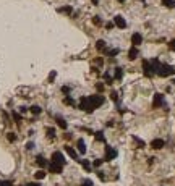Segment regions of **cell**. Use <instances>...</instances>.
Wrapping results in <instances>:
<instances>
[{
  "mask_svg": "<svg viewBox=\"0 0 175 186\" xmlns=\"http://www.w3.org/2000/svg\"><path fill=\"white\" fill-rule=\"evenodd\" d=\"M156 75H159L160 78H167V76H172L175 75V68L172 65H167V63H160L159 70H157V73Z\"/></svg>",
  "mask_w": 175,
  "mask_h": 186,
  "instance_id": "cell-1",
  "label": "cell"
},
{
  "mask_svg": "<svg viewBox=\"0 0 175 186\" xmlns=\"http://www.w3.org/2000/svg\"><path fill=\"white\" fill-rule=\"evenodd\" d=\"M80 110L86 112V113H92L94 112V107L91 105V102L88 97H81V101H80Z\"/></svg>",
  "mask_w": 175,
  "mask_h": 186,
  "instance_id": "cell-2",
  "label": "cell"
},
{
  "mask_svg": "<svg viewBox=\"0 0 175 186\" xmlns=\"http://www.w3.org/2000/svg\"><path fill=\"white\" fill-rule=\"evenodd\" d=\"M143 73H144L146 78H152V76L156 75L154 68H152V65H151L149 60H143Z\"/></svg>",
  "mask_w": 175,
  "mask_h": 186,
  "instance_id": "cell-3",
  "label": "cell"
},
{
  "mask_svg": "<svg viewBox=\"0 0 175 186\" xmlns=\"http://www.w3.org/2000/svg\"><path fill=\"white\" fill-rule=\"evenodd\" d=\"M88 99H89L91 105L94 107V109H99V107L102 105V104H104V97L99 96V94H96V96H89Z\"/></svg>",
  "mask_w": 175,
  "mask_h": 186,
  "instance_id": "cell-4",
  "label": "cell"
},
{
  "mask_svg": "<svg viewBox=\"0 0 175 186\" xmlns=\"http://www.w3.org/2000/svg\"><path fill=\"white\" fill-rule=\"evenodd\" d=\"M52 162H54V163H59V165H65V157H63V154H62L60 151H55L54 154H52Z\"/></svg>",
  "mask_w": 175,
  "mask_h": 186,
  "instance_id": "cell-5",
  "label": "cell"
},
{
  "mask_svg": "<svg viewBox=\"0 0 175 186\" xmlns=\"http://www.w3.org/2000/svg\"><path fill=\"white\" fill-rule=\"evenodd\" d=\"M165 101L162 94H154V99H152V109H159V107H164Z\"/></svg>",
  "mask_w": 175,
  "mask_h": 186,
  "instance_id": "cell-6",
  "label": "cell"
},
{
  "mask_svg": "<svg viewBox=\"0 0 175 186\" xmlns=\"http://www.w3.org/2000/svg\"><path fill=\"white\" fill-rule=\"evenodd\" d=\"M115 157H117V151L115 149H112V147H105V157H104V162L107 160H114Z\"/></svg>",
  "mask_w": 175,
  "mask_h": 186,
  "instance_id": "cell-7",
  "label": "cell"
},
{
  "mask_svg": "<svg viewBox=\"0 0 175 186\" xmlns=\"http://www.w3.org/2000/svg\"><path fill=\"white\" fill-rule=\"evenodd\" d=\"M114 24L117 26V28H120V29H125V28H126V21H125V18H123V16L117 15V16L114 18Z\"/></svg>",
  "mask_w": 175,
  "mask_h": 186,
  "instance_id": "cell-8",
  "label": "cell"
},
{
  "mask_svg": "<svg viewBox=\"0 0 175 186\" xmlns=\"http://www.w3.org/2000/svg\"><path fill=\"white\" fill-rule=\"evenodd\" d=\"M164 146H165V141H164V139H159V138H156V139H152V141H151V147H152V149H156V151L162 149Z\"/></svg>",
  "mask_w": 175,
  "mask_h": 186,
  "instance_id": "cell-9",
  "label": "cell"
},
{
  "mask_svg": "<svg viewBox=\"0 0 175 186\" xmlns=\"http://www.w3.org/2000/svg\"><path fill=\"white\" fill-rule=\"evenodd\" d=\"M49 171L50 173H55V175H57V173H62V170H63V167L62 165H59V163H54V162H49Z\"/></svg>",
  "mask_w": 175,
  "mask_h": 186,
  "instance_id": "cell-10",
  "label": "cell"
},
{
  "mask_svg": "<svg viewBox=\"0 0 175 186\" xmlns=\"http://www.w3.org/2000/svg\"><path fill=\"white\" fill-rule=\"evenodd\" d=\"M141 42H143V36H141L140 32H135V34L131 36V44H133V47H138Z\"/></svg>",
  "mask_w": 175,
  "mask_h": 186,
  "instance_id": "cell-11",
  "label": "cell"
},
{
  "mask_svg": "<svg viewBox=\"0 0 175 186\" xmlns=\"http://www.w3.org/2000/svg\"><path fill=\"white\" fill-rule=\"evenodd\" d=\"M65 151H67V154H68L73 160H78V152H76L71 146H65Z\"/></svg>",
  "mask_w": 175,
  "mask_h": 186,
  "instance_id": "cell-12",
  "label": "cell"
},
{
  "mask_svg": "<svg viewBox=\"0 0 175 186\" xmlns=\"http://www.w3.org/2000/svg\"><path fill=\"white\" fill-rule=\"evenodd\" d=\"M138 54H140V52H138V47H131L130 50H128V58H130V60H136V58H138Z\"/></svg>",
  "mask_w": 175,
  "mask_h": 186,
  "instance_id": "cell-13",
  "label": "cell"
},
{
  "mask_svg": "<svg viewBox=\"0 0 175 186\" xmlns=\"http://www.w3.org/2000/svg\"><path fill=\"white\" fill-rule=\"evenodd\" d=\"M76 147H78V152H80V154H85L86 152V144H85L83 139H78V141H76Z\"/></svg>",
  "mask_w": 175,
  "mask_h": 186,
  "instance_id": "cell-14",
  "label": "cell"
},
{
  "mask_svg": "<svg viewBox=\"0 0 175 186\" xmlns=\"http://www.w3.org/2000/svg\"><path fill=\"white\" fill-rule=\"evenodd\" d=\"M55 121H57V125L60 126L62 130H67V128H68V123H67L62 116H55Z\"/></svg>",
  "mask_w": 175,
  "mask_h": 186,
  "instance_id": "cell-15",
  "label": "cell"
},
{
  "mask_svg": "<svg viewBox=\"0 0 175 186\" xmlns=\"http://www.w3.org/2000/svg\"><path fill=\"white\" fill-rule=\"evenodd\" d=\"M36 163H37V165H39V167H42V168L49 165V162L45 160V159H44V157H42V156H37V157H36Z\"/></svg>",
  "mask_w": 175,
  "mask_h": 186,
  "instance_id": "cell-16",
  "label": "cell"
},
{
  "mask_svg": "<svg viewBox=\"0 0 175 186\" xmlns=\"http://www.w3.org/2000/svg\"><path fill=\"white\" fill-rule=\"evenodd\" d=\"M96 49L99 52H105V40H102V39L97 40V42H96Z\"/></svg>",
  "mask_w": 175,
  "mask_h": 186,
  "instance_id": "cell-17",
  "label": "cell"
},
{
  "mask_svg": "<svg viewBox=\"0 0 175 186\" xmlns=\"http://www.w3.org/2000/svg\"><path fill=\"white\" fill-rule=\"evenodd\" d=\"M57 11H59V13H67V15H70V13H73V8H71L70 5H67V7H62V8H57Z\"/></svg>",
  "mask_w": 175,
  "mask_h": 186,
  "instance_id": "cell-18",
  "label": "cell"
},
{
  "mask_svg": "<svg viewBox=\"0 0 175 186\" xmlns=\"http://www.w3.org/2000/svg\"><path fill=\"white\" fill-rule=\"evenodd\" d=\"M122 76H123V70H122V68H118V66H117V68H115V75H114V79H118V81H120V79H122Z\"/></svg>",
  "mask_w": 175,
  "mask_h": 186,
  "instance_id": "cell-19",
  "label": "cell"
},
{
  "mask_svg": "<svg viewBox=\"0 0 175 186\" xmlns=\"http://www.w3.org/2000/svg\"><path fill=\"white\" fill-rule=\"evenodd\" d=\"M162 5L167 8H175V0H162Z\"/></svg>",
  "mask_w": 175,
  "mask_h": 186,
  "instance_id": "cell-20",
  "label": "cell"
},
{
  "mask_svg": "<svg viewBox=\"0 0 175 186\" xmlns=\"http://www.w3.org/2000/svg\"><path fill=\"white\" fill-rule=\"evenodd\" d=\"M34 178H36V180H44V178H45V171L44 170H37L34 173Z\"/></svg>",
  "mask_w": 175,
  "mask_h": 186,
  "instance_id": "cell-21",
  "label": "cell"
},
{
  "mask_svg": "<svg viewBox=\"0 0 175 186\" xmlns=\"http://www.w3.org/2000/svg\"><path fill=\"white\" fill-rule=\"evenodd\" d=\"M94 138L97 139V141H100V142H104V141H105L104 133H102V131H97V133H94Z\"/></svg>",
  "mask_w": 175,
  "mask_h": 186,
  "instance_id": "cell-22",
  "label": "cell"
},
{
  "mask_svg": "<svg viewBox=\"0 0 175 186\" xmlns=\"http://www.w3.org/2000/svg\"><path fill=\"white\" fill-rule=\"evenodd\" d=\"M29 110H31V113H34V115H39L41 112H42V109H41L39 105H33Z\"/></svg>",
  "mask_w": 175,
  "mask_h": 186,
  "instance_id": "cell-23",
  "label": "cell"
},
{
  "mask_svg": "<svg viewBox=\"0 0 175 186\" xmlns=\"http://www.w3.org/2000/svg\"><path fill=\"white\" fill-rule=\"evenodd\" d=\"M11 116H13V120H15L16 123H20V121L23 120V116H21L20 113H18V112H13V113H11Z\"/></svg>",
  "mask_w": 175,
  "mask_h": 186,
  "instance_id": "cell-24",
  "label": "cell"
},
{
  "mask_svg": "<svg viewBox=\"0 0 175 186\" xmlns=\"http://www.w3.org/2000/svg\"><path fill=\"white\" fill-rule=\"evenodd\" d=\"M45 133H47V136H49L50 139H54V138H55V130H54V128H47Z\"/></svg>",
  "mask_w": 175,
  "mask_h": 186,
  "instance_id": "cell-25",
  "label": "cell"
},
{
  "mask_svg": "<svg viewBox=\"0 0 175 186\" xmlns=\"http://www.w3.org/2000/svg\"><path fill=\"white\" fill-rule=\"evenodd\" d=\"M7 139H8L10 142H15L16 141V134L15 133H7Z\"/></svg>",
  "mask_w": 175,
  "mask_h": 186,
  "instance_id": "cell-26",
  "label": "cell"
},
{
  "mask_svg": "<svg viewBox=\"0 0 175 186\" xmlns=\"http://www.w3.org/2000/svg\"><path fill=\"white\" fill-rule=\"evenodd\" d=\"M80 162H81V165L85 167V170H88V171L91 170V163H89V160H80Z\"/></svg>",
  "mask_w": 175,
  "mask_h": 186,
  "instance_id": "cell-27",
  "label": "cell"
},
{
  "mask_svg": "<svg viewBox=\"0 0 175 186\" xmlns=\"http://www.w3.org/2000/svg\"><path fill=\"white\" fill-rule=\"evenodd\" d=\"M118 52H120L118 49H114V50H105V54H107V55H110V57H115Z\"/></svg>",
  "mask_w": 175,
  "mask_h": 186,
  "instance_id": "cell-28",
  "label": "cell"
},
{
  "mask_svg": "<svg viewBox=\"0 0 175 186\" xmlns=\"http://www.w3.org/2000/svg\"><path fill=\"white\" fill-rule=\"evenodd\" d=\"M110 99H112L114 102H118V94H117L115 91H112V92H110Z\"/></svg>",
  "mask_w": 175,
  "mask_h": 186,
  "instance_id": "cell-29",
  "label": "cell"
},
{
  "mask_svg": "<svg viewBox=\"0 0 175 186\" xmlns=\"http://www.w3.org/2000/svg\"><path fill=\"white\" fill-rule=\"evenodd\" d=\"M92 23H94L96 26H100L102 24V20H100L99 16H94V18H92Z\"/></svg>",
  "mask_w": 175,
  "mask_h": 186,
  "instance_id": "cell-30",
  "label": "cell"
},
{
  "mask_svg": "<svg viewBox=\"0 0 175 186\" xmlns=\"http://www.w3.org/2000/svg\"><path fill=\"white\" fill-rule=\"evenodd\" d=\"M169 50L170 52H175V39H172L169 42Z\"/></svg>",
  "mask_w": 175,
  "mask_h": 186,
  "instance_id": "cell-31",
  "label": "cell"
},
{
  "mask_svg": "<svg viewBox=\"0 0 175 186\" xmlns=\"http://www.w3.org/2000/svg\"><path fill=\"white\" fill-rule=\"evenodd\" d=\"M67 105H75V101L71 99V97H65V101H63Z\"/></svg>",
  "mask_w": 175,
  "mask_h": 186,
  "instance_id": "cell-32",
  "label": "cell"
},
{
  "mask_svg": "<svg viewBox=\"0 0 175 186\" xmlns=\"http://www.w3.org/2000/svg\"><path fill=\"white\" fill-rule=\"evenodd\" d=\"M133 139H135V142H136V144H138V146H140V149H143V147H144V142L141 141V139H138L136 136H135V138H133Z\"/></svg>",
  "mask_w": 175,
  "mask_h": 186,
  "instance_id": "cell-33",
  "label": "cell"
},
{
  "mask_svg": "<svg viewBox=\"0 0 175 186\" xmlns=\"http://www.w3.org/2000/svg\"><path fill=\"white\" fill-rule=\"evenodd\" d=\"M102 163H104V159H96L92 165H94V167H100V165H102Z\"/></svg>",
  "mask_w": 175,
  "mask_h": 186,
  "instance_id": "cell-34",
  "label": "cell"
},
{
  "mask_svg": "<svg viewBox=\"0 0 175 186\" xmlns=\"http://www.w3.org/2000/svg\"><path fill=\"white\" fill-rule=\"evenodd\" d=\"M55 76H57V73H55V71H50V75H49V83H54V79H55Z\"/></svg>",
  "mask_w": 175,
  "mask_h": 186,
  "instance_id": "cell-35",
  "label": "cell"
},
{
  "mask_svg": "<svg viewBox=\"0 0 175 186\" xmlns=\"http://www.w3.org/2000/svg\"><path fill=\"white\" fill-rule=\"evenodd\" d=\"M94 63H96V65H99V66H102V65H104V58H100V57H99V58H96V60H94Z\"/></svg>",
  "mask_w": 175,
  "mask_h": 186,
  "instance_id": "cell-36",
  "label": "cell"
},
{
  "mask_svg": "<svg viewBox=\"0 0 175 186\" xmlns=\"http://www.w3.org/2000/svg\"><path fill=\"white\" fill-rule=\"evenodd\" d=\"M96 89L99 91V92H102V91H104V84H102V83H97V84H96Z\"/></svg>",
  "mask_w": 175,
  "mask_h": 186,
  "instance_id": "cell-37",
  "label": "cell"
},
{
  "mask_svg": "<svg viewBox=\"0 0 175 186\" xmlns=\"http://www.w3.org/2000/svg\"><path fill=\"white\" fill-rule=\"evenodd\" d=\"M81 186H92V181H91V180H85L83 183H81Z\"/></svg>",
  "mask_w": 175,
  "mask_h": 186,
  "instance_id": "cell-38",
  "label": "cell"
},
{
  "mask_svg": "<svg viewBox=\"0 0 175 186\" xmlns=\"http://www.w3.org/2000/svg\"><path fill=\"white\" fill-rule=\"evenodd\" d=\"M62 92H63V94H70V87H68V86H63V87H62Z\"/></svg>",
  "mask_w": 175,
  "mask_h": 186,
  "instance_id": "cell-39",
  "label": "cell"
},
{
  "mask_svg": "<svg viewBox=\"0 0 175 186\" xmlns=\"http://www.w3.org/2000/svg\"><path fill=\"white\" fill-rule=\"evenodd\" d=\"M97 176H99V180H102V181H104L105 180V176H104V171H97Z\"/></svg>",
  "mask_w": 175,
  "mask_h": 186,
  "instance_id": "cell-40",
  "label": "cell"
},
{
  "mask_svg": "<svg viewBox=\"0 0 175 186\" xmlns=\"http://www.w3.org/2000/svg\"><path fill=\"white\" fill-rule=\"evenodd\" d=\"M26 149H28V151L34 149V142H28V144H26Z\"/></svg>",
  "mask_w": 175,
  "mask_h": 186,
  "instance_id": "cell-41",
  "label": "cell"
},
{
  "mask_svg": "<svg viewBox=\"0 0 175 186\" xmlns=\"http://www.w3.org/2000/svg\"><path fill=\"white\" fill-rule=\"evenodd\" d=\"M0 186H11V181H0Z\"/></svg>",
  "mask_w": 175,
  "mask_h": 186,
  "instance_id": "cell-42",
  "label": "cell"
},
{
  "mask_svg": "<svg viewBox=\"0 0 175 186\" xmlns=\"http://www.w3.org/2000/svg\"><path fill=\"white\" fill-rule=\"evenodd\" d=\"M23 186H41L39 183H26V185H23Z\"/></svg>",
  "mask_w": 175,
  "mask_h": 186,
  "instance_id": "cell-43",
  "label": "cell"
},
{
  "mask_svg": "<svg viewBox=\"0 0 175 186\" xmlns=\"http://www.w3.org/2000/svg\"><path fill=\"white\" fill-rule=\"evenodd\" d=\"M114 23H107V24H105V28H107V29H112V28H114Z\"/></svg>",
  "mask_w": 175,
  "mask_h": 186,
  "instance_id": "cell-44",
  "label": "cell"
},
{
  "mask_svg": "<svg viewBox=\"0 0 175 186\" xmlns=\"http://www.w3.org/2000/svg\"><path fill=\"white\" fill-rule=\"evenodd\" d=\"M91 2H92L94 5H97V3H99V0H91Z\"/></svg>",
  "mask_w": 175,
  "mask_h": 186,
  "instance_id": "cell-45",
  "label": "cell"
},
{
  "mask_svg": "<svg viewBox=\"0 0 175 186\" xmlns=\"http://www.w3.org/2000/svg\"><path fill=\"white\" fill-rule=\"evenodd\" d=\"M117 2H118V3H125V0H117Z\"/></svg>",
  "mask_w": 175,
  "mask_h": 186,
  "instance_id": "cell-46",
  "label": "cell"
}]
</instances>
